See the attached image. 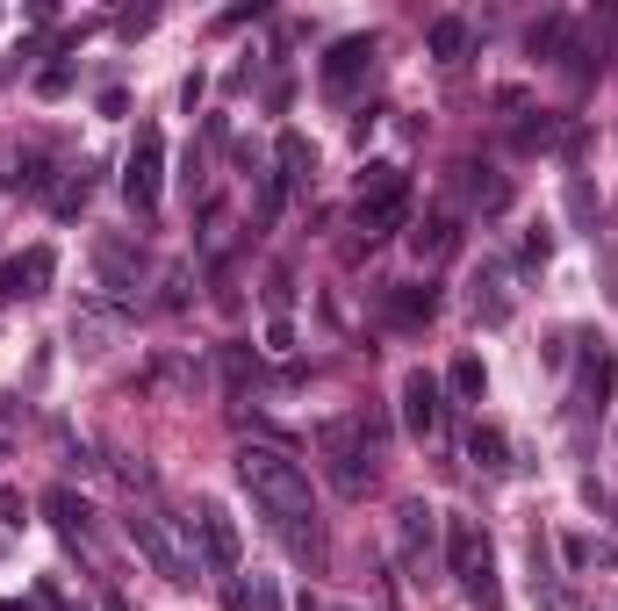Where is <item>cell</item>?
Wrapping results in <instances>:
<instances>
[{
	"label": "cell",
	"instance_id": "cell-15",
	"mask_svg": "<svg viewBox=\"0 0 618 611\" xmlns=\"http://www.w3.org/2000/svg\"><path fill=\"white\" fill-rule=\"evenodd\" d=\"M475 317L483 324H511V266H489L475 281Z\"/></svg>",
	"mask_w": 618,
	"mask_h": 611
},
{
	"label": "cell",
	"instance_id": "cell-9",
	"mask_svg": "<svg viewBox=\"0 0 618 611\" xmlns=\"http://www.w3.org/2000/svg\"><path fill=\"white\" fill-rule=\"evenodd\" d=\"M51 274H58V252H51V244H30L22 260L0 266V303H30V295H44Z\"/></svg>",
	"mask_w": 618,
	"mask_h": 611
},
{
	"label": "cell",
	"instance_id": "cell-12",
	"mask_svg": "<svg viewBox=\"0 0 618 611\" xmlns=\"http://www.w3.org/2000/svg\"><path fill=\"white\" fill-rule=\"evenodd\" d=\"M310 173H317V152H310V138H302V130H281V144H273V181L295 195V187H310Z\"/></svg>",
	"mask_w": 618,
	"mask_h": 611
},
{
	"label": "cell",
	"instance_id": "cell-6",
	"mask_svg": "<svg viewBox=\"0 0 618 611\" xmlns=\"http://www.w3.org/2000/svg\"><path fill=\"white\" fill-rule=\"evenodd\" d=\"M159 181H166V138H159V130H137L130 166H122V195H130V209H159Z\"/></svg>",
	"mask_w": 618,
	"mask_h": 611
},
{
	"label": "cell",
	"instance_id": "cell-21",
	"mask_svg": "<svg viewBox=\"0 0 618 611\" xmlns=\"http://www.w3.org/2000/svg\"><path fill=\"white\" fill-rule=\"evenodd\" d=\"M432 58H446V65L468 58V22H460V15H438L432 22Z\"/></svg>",
	"mask_w": 618,
	"mask_h": 611
},
{
	"label": "cell",
	"instance_id": "cell-26",
	"mask_svg": "<svg viewBox=\"0 0 618 611\" xmlns=\"http://www.w3.org/2000/svg\"><path fill=\"white\" fill-rule=\"evenodd\" d=\"M65 87H73V58H51L44 73H36V94H51V101H58Z\"/></svg>",
	"mask_w": 618,
	"mask_h": 611
},
{
	"label": "cell",
	"instance_id": "cell-27",
	"mask_svg": "<svg viewBox=\"0 0 618 611\" xmlns=\"http://www.w3.org/2000/svg\"><path fill=\"white\" fill-rule=\"evenodd\" d=\"M561 554H568V568H589V561H611V547H604V539H583V533H575V539H568V547H561Z\"/></svg>",
	"mask_w": 618,
	"mask_h": 611
},
{
	"label": "cell",
	"instance_id": "cell-20",
	"mask_svg": "<svg viewBox=\"0 0 618 611\" xmlns=\"http://www.w3.org/2000/svg\"><path fill=\"white\" fill-rule=\"evenodd\" d=\"M87 195H94V166H65V181L51 187V209L79 216V209H87Z\"/></svg>",
	"mask_w": 618,
	"mask_h": 611
},
{
	"label": "cell",
	"instance_id": "cell-16",
	"mask_svg": "<svg viewBox=\"0 0 618 611\" xmlns=\"http://www.w3.org/2000/svg\"><path fill=\"white\" fill-rule=\"evenodd\" d=\"M8 195H51V152H15L8 159Z\"/></svg>",
	"mask_w": 618,
	"mask_h": 611
},
{
	"label": "cell",
	"instance_id": "cell-10",
	"mask_svg": "<svg viewBox=\"0 0 618 611\" xmlns=\"http://www.w3.org/2000/svg\"><path fill=\"white\" fill-rule=\"evenodd\" d=\"M94 266H101V288L116 295V303H130L137 274H144V252H137L130 238H101V244H94Z\"/></svg>",
	"mask_w": 618,
	"mask_h": 611
},
{
	"label": "cell",
	"instance_id": "cell-18",
	"mask_svg": "<svg viewBox=\"0 0 618 611\" xmlns=\"http://www.w3.org/2000/svg\"><path fill=\"white\" fill-rule=\"evenodd\" d=\"M468 460H475L483 474H503V468H511V439H503L497 425H475V432H468Z\"/></svg>",
	"mask_w": 618,
	"mask_h": 611
},
{
	"label": "cell",
	"instance_id": "cell-17",
	"mask_svg": "<svg viewBox=\"0 0 618 611\" xmlns=\"http://www.w3.org/2000/svg\"><path fill=\"white\" fill-rule=\"evenodd\" d=\"M460 187H468V201L475 209H511V181H503V173H489V166H460Z\"/></svg>",
	"mask_w": 618,
	"mask_h": 611
},
{
	"label": "cell",
	"instance_id": "cell-22",
	"mask_svg": "<svg viewBox=\"0 0 618 611\" xmlns=\"http://www.w3.org/2000/svg\"><path fill=\"white\" fill-rule=\"evenodd\" d=\"M389 195H410V181H403V166H389V159H381V166L360 173V201H389Z\"/></svg>",
	"mask_w": 618,
	"mask_h": 611
},
{
	"label": "cell",
	"instance_id": "cell-24",
	"mask_svg": "<svg viewBox=\"0 0 618 611\" xmlns=\"http://www.w3.org/2000/svg\"><path fill=\"white\" fill-rule=\"evenodd\" d=\"M44 511H51V525H58V533H87V504H79L73 489H51Z\"/></svg>",
	"mask_w": 618,
	"mask_h": 611
},
{
	"label": "cell",
	"instance_id": "cell-14",
	"mask_svg": "<svg viewBox=\"0 0 618 611\" xmlns=\"http://www.w3.org/2000/svg\"><path fill=\"white\" fill-rule=\"evenodd\" d=\"M403 216H410V195H389V201H360V209H353V223L367 230V244H381V238H395V230H403Z\"/></svg>",
	"mask_w": 618,
	"mask_h": 611
},
{
	"label": "cell",
	"instance_id": "cell-30",
	"mask_svg": "<svg viewBox=\"0 0 618 611\" xmlns=\"http://www.w3.org/2000/svg\"><path fill=\"white\" fill-rule=\"evenodd\" d=\"M554 44H561V15H546L540 30H532V51H540V58H546V51H554Z\"/></svg>",
	"mask_w": 618,
	"mask_h": 611
},
{
	"label": "cell",
	"instance_id": "cell-3",
	"mask_svg": "<svg viewBox=\"0 0 618 611\" xmlns=\"http://www.w3.org/2000/svg\"><path fill=\"white\" fill-rule=\"evenodd\" d=\"M317 446H324V468H332L338 497H360V489L375 482V439H367L360 417H332V425L317 432Z\"/></svg>",
	"mask_w": 618,
	"mask_h": 611
},
{
	"label": "cell",
	"instance_id": "cell-13",
	"mask_svg": "<svg viewBox=\"0 0 618 611\" xmlns=\"http://www.w3.org/2000/svg\"><path fill=\"white\" fill-rule=\"evenodd\" d=\"M438 317V288L432 281H410V288H389V324H403V331H418V324H432Z\"/></svg>",
	"mask_w": 618,
	"mask_h": 611
},
{
	"label": "cell",
	"instance_id": "cell-28",
	"mask_svg": "<svg viewBox=\"0 0 618 611\" xmlns=\"http://www.w3.org/2000/svg\"><path fill=\"white\" fill-rule=\"evenodd\" d=\"M532 597H540V611H575V597L561 590L554 576H532Z\"/></svg>",
	"mask_w": 618,
	"mask_h": 611
},
{
	"label": "cell",
	"instance_id": "cell-23",
	"mask_svg": "<svg viewBox=\"0 0 618 611\" xmlns=\"http://www.w3.org/2000/svg\"><path fill=\"white\" fill-rule=\"evenodd\" d=\"M446 389H453L460 403H483V389H489L483 360H475V352H460V360H453V374H446Z\"/></svg>",
	"mask_w": 618,
	"mask_h": 611
},
{
	"label": "cell",
	"instance_id": "cell-4",
	"mask_svg": "<svg viewBox=\"0 0 618 611\" xmlns=\"http://www.w3.org/2000/svg\"><path fill=\"white\" fill-rule=\"evenodd\" d=\"M130 547L151 561V576H166L173 590H187V582H202V561H195V547H187L181 533H173L166 519H151V511H137L130 519Z\"/></svg>",
	"mask_w": 618,
	"mask_h": 611
},
{
	"label": "cell",
	"instance_id": "cell-1",
	"mask_svg": "<svg viewBox=\"0 0 618 611\" xmlns=\"http://www.w3.org/2000/svg\"><path fill=\"white\" fill-rule=\"evenodd\" d=\"M238 482L252 489V504L267 511V525L281 533V547L302 568H324V533H317V497H310V468L273 439L238 446Z\"/></svg>",
	"mask_w": 618,
	"mask_h": 611
},
{
	"label": "cell",
	"instance_id": "cell-11",
	"mask_svg": "<svg viewBox=\"0 0 618 611\" xmlns=\"http://www.w3.org/2000/svg\"><path fill=\"white\" fill-rule=\"evenodd\" d=\"M367 73H375V36H338L332 58H324V87H332V94H353Z\"/></svg>",
	"mask_w": 618,
	"mask_h": 611
},
{
	"label": "cell",
	"instance_id": "cell-5",
	"mask_svg": "<svg viewBox=\"0 0 618 611\" xmlns=\"http://www.w3.org/2000/svg\"><path fill=\"white\" fill-rule=\"evenodd\" d=\"M395 547H403V568H410V576H424V568L446 554V519H438L424 497H410V504L395 511Z\"/></svg>",
	"mask_w": 618,
	"mask_h": 611
},
{
	"label": "cell",
	"instance_id": "cell-32",
	"mask_svg": "<svg viewBox=\"0 0 618 611\" xmlns=\"http://www.w3.org/2000/svg\"><path fill=\"white\" fill-rule=\"evenodd\" d=\"M151 22H159V15H151V8H130V15H122V22H116V30H122V36H144V30H151Z\"/></svg>",
	"mask_w": 618,
	"mask_h": 611
},
{
	"label": "cell",
	"instance_id": "cell-2",
	"mask_svg": "<svg viewBox=\"0 0 618 611\" xmlns=\"http://www.w3.org/2000/svg\"><path fill=\"white\" fill-rule=\"evenodd\" d=\"M446 568L460 576L475 611H503V590H497V547H489L483 519H446Z\"/></svg>",
	"mask_w": 618,
	"mask_h": 611
},
{
	"label": "cell",
	"instance_id": "cell-31",
	"mask_svg": "<svg viewBox=\"0 0 618 611\" xmlns=\"http://www.w3.org/2000/svg\"><path fill=\"white\" fill-rule=\"evenodd\" d=\"M561 138V122H525V130H518V144H554Z\"/></svg>",
	"mask_w": 618,
	"mask_h": 611
},
{
	"label": "cell",
	"instance_id": "cell-19",
	"mask_svg": "<svg viewBox=\"0 0 618 611\" xmlns=\"http://www.w3.org/2000/svg\"><path fill=\"white\" fill-rule=\"evenodd\" d=\"M410 244H418V260H446L453 244H460V230H453V216H424V223L410 230Z\"/></svg>",
	"mask_w": 618,
	"mask_h": 611
},
{
	"label": "cell",
	"instance_id": "cell-25",
	"mask_svg": "<svg viewBox=\"0 0 618 611\" xmlns=\"http://www.w3.org/2000/svg\"><path fill=\"white\" fill-rule=\"evenodd\" d=\"M252 374H259V367H252V346H238V338H230V346H224V382H230V389H245Z\"/></svg>",
	"mask_w": 618,
	"mask_h": 611
},
{
	"label": "cell",
	"instance_id": "cell-29",
	"mask_svg": "<svg viewBox=\"0 0 618 611\" xmlns=\"http://www.w3.org/2000/svg\"><path fill=\"white\" fill-rule=\"evenodd\" d=\"M245 611H281V590H273L267 576H252V590H245Z\"/></svg>",
	"mask_w": 618,
	"mask_h": 611
},
{
	"label": "cell",
	"instance_id": "cell-7",
	"mask_svg": "<svg viewBox=\"0 0 618 611\" xmlns=\"http://www.w3.org/2000/svg\"><path fill=\"white\" fill-rule=\"evenodd\" d=\"M446 389H438V374H424V367H410L403 374V432L410 439H432L438 425H446Z\"/></svg>",
	"mask_w": 618,
	"mask_h": 611
},
{
	"label": "cell",
	"instance_id": "cell-8",
	"mask_svg": "<svg viewBox=\"0 0 618 611\" xmlns=\"http://www.w3.org/2000/svg\"><path fill=\"white\" fill-rule=\"evenodd\" d=\"M195 533H202V554H209V576H238V561H245V539H238V519H230L224 504H202Z\"/></svg>",
	"mask_w": 618,
	"mask_h": 611
}]
</instances>
